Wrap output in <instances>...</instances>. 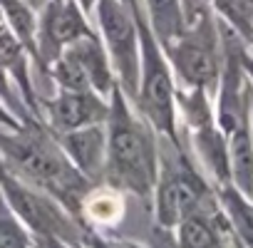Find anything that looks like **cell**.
Instances as JSON below:
<instances>
[{
	"mask_svg": "<svg viewBox=\"0 0 253 248\" xmlns=\"http://www.w3.org/2000/svg\"><path fill=\"white\" fill-rule=\"evenodd\" d=\"M251 122H253V94H251Z\"/></svg>",
	"mask_w": 253,
	"mask_h": 248,
	"instance_id": "obj_25",
	"label": "cell"
},
{
	"mask_svg": "<svg viewBox=\"0 0 253 248\" xmlns=\"http://www.w3.org/2000/svg\"><path fill=\"white\" fill-rule=\"evenodd\" d=\"M171 236L176 248H231V228L218 201L184 216L174 226Z\"/></svg>",
	"mask_w": 253,
	"mask_h": 248,
	"instance_id": "obj_11",
	"label": "cell"
},
{
	"mask_svg": "<svg viewBox=\"0 0 253 248\" xmlns=\"http://www.w3.org/2000/svg\"><path fill=\"white\" fill-rule=\"evenodd\" d=\"M152 248H176L171 231H164V228L154 226V233H152Z\"/></svg>",
	"mask_w": 253,
	"mask_h": 248,
	"instance_id": "obj_20",
	"label": "cell"
},
{
	"mask_svg": "<svg viewBox=\"0 0 253 248\" xmlns=\"http://www.w3.org/2000/svg\"><path fill=\"white\" fill-rule=\"evenodd\" d=\"M109 114V99L92 89H52V94L40 99V122L52 132H72L80 127H89V124H102L107 122Z\"/></svg>",
	"mask_w": 253,
	"mask_h": 248,
	"instance_id": "obj_9",
	"label": "cell"
},
{
	"mask_svg": "<svg viewBox=\"0 0 253 248\" xmlns=\"http://www.w3.org/2000/svg\"><path fill=\"white\" fill-rule=\"evenodd\" d=\"M213 191H216V201L223 211V218L231 228V236L243 248H253V199L243 196L231 184L213 186Z\"/></svg>",
	"mask_w": 253,
	"mask_h": 248,
	"instance_id": "obj_14",
	"label": "cell"
},
{
	"mask_svg": "<svg viewBox=\"0 0 253 248\" xmlns=\"http://www.w3.org/2000/svg\"><path fill=\"white\" fill-rule=\"evenodd\" d=\"M241 62H243V72H246V77H248V84H251V89H253V50H248V45L243 47Z\"/></svg>",
	"mask_w": 253,
	"mask_h": 248,
	"instance_id": "obj_22",
	"label": "cell"
},
{
	"mask_svg": "<svg viewBox=\"0 0 253 248\" xmlns=\"http://www.w3.org/2000/svg\"><path fill=\"white\" fill-rule=\"evenodd\" d=\"M216 201L213 184L191 159L184 142H171L159 137V174L152 194L154 206V226L164 231H174V226Z\"/></svg>",
	"mask_w": 253,
	"mask_h": 248,
	"instance_id": "obj_4",
	"label": "cell"
},
{
	"mask_svg": "<svg viewBox=\"0 0 253 248\" xmlns=\"http://www.w3.org/2000/svg\"><path fill=\"white\" fill-rule=\"evenodd\" d=\"M107 152L102 184L119 194H132L152 204L159 174V134L134 109L117 84L109 94V114L104 122Z\"/></svg>",
	"mask_w": 253,
	"mask_h": 248,
	"instance_id": "obj_1",
	"label": "cell"
},
{
	"mask_svg": "<svg viewBox=\"0 0 253 248\" xmlns=\"http://www.w3.org/2000/svg\"><path fill=\"white\" fill-rule=\"evenodd\" d=\"M0 248H33L30 231L15 218L0 196Z\"/></svg>",
	"mask_w": 253,
	"mask_h": 248,
	"instance_id": "obj_18",
	"label": "cell"
},
{
	"mask_svg": "<svg viewBox=\"0 0 253 248\" xmlns=\"http://www.w3.org/2000/svg\"><path fill=\"white\" fill-rule=\"evenodd\" d=\"M60 149L70 159V164L92 184H102L104 174V152H107V129L102 124H89L72 132L55 134Z\"/></svg>",
	"mask_w": 253,
	"mask_h": 248,
	"instance_id": "obj_10",
	"label": "cell"
},
{
	"mask_svg": "<svg viewBox=\"0 0 253 248\" xmlns=\"http://www.w3.org/2000/svg\"><path fill=\"white\" fill-rule=\"evenodd\" d=\"M94 33L89 15L80 8L77 0H50L38 13V30H35V55L33 67L47 77V67L60 57V52L80 38Z\"/></svg>",
	"mask_w": 253,
	"mask_h": 248,
	"instance_id": "obj_8",
	"label": "cell"
},
{
	"mask_svg": "<svg viewBox=\"0 0 253 248\" xmlns=\"http://www.w3.org/2000/svg\"><path fill=\"white\" fill-rule=\"evenodd\" d=\"M0 20L18 38V42L28 50L30 60L35 55V30H38V13L25 0H0Z\"/></svg>",
	"mask_w": 253,
	"mask_h": 248,
	"instance_id": "obj_16",
	"label": "cell"
},
{
	"mask_svg": "<svg viewBox=\"0 0 253 248\" xmlns=\"http://www.w3.org/2000/svg\"><path fill=\"white\" fill-rule=\"evenodd\" d=\"M0 166L25 184L47 191L77 218L84 196L97 186L70 164L55 134L38 119L18 129L0 127Z\"/></svg>",
	"mask_w": 253,
	"mask_h": 248,
	"instance_id": "obj_2",
	"label": "cell"
},
{
	"mask_svg": "<svg viewBox=\"0 0 253 248\" xmlns=\"http://www.w3.org/2000/svg\"><path fill=\"white\" fill-rule=\"evenodd\" d=\"M77 3H80V8H82V10L89 15V13H92V5L97 3V0H77Z\"/></svg>",
	"mask_w": 253,
	"mask_h": 248,
	"instance_id": "obj_24",
	"label": "cell"
},
{
	"mask_svg": "<svg viewBox=\"0 0 253 248\" xmlns=\"http://www.w3.org/2000/svg\"><path fill=\"white\" fill-rule=\"evenodd\" d=\"M0 102H3L23 124H28V122H35V117H33V112L28 109V104H25V99H23V94H20V89H18V82H15V77H13V70H10V62L0 55ZM40 122V119H38Z\"/></svg>",
	"mask_w": 253,
	"mask_h": 248,
	"instance_id": "obj_17",
	"label": "cell"
},
{
	"mask_svg": "<svg viewBox=\"0 0 253 248\" xmlns=\"http://www.w3.org/2000/svg\"><path fill=\"white\" fill-rule=\"evenodd\" d=\"M0 196L33 238H55L75 248L82 246V233L87 226L47 191L25 184L3 166H0Z\"/></svg>",
	"mask_w": 253,
	"mask_h": 248,
	"instance_id": "obj_6",
	"label": "cell"
},
{
	"mask_svg": "<svg viewBox=\"0 0 253 248\" xmlns=\"http://www.w3.org/2000/svg\"><path fill=\"white\" fill-rule=\"evenodd\" d=\"M184 30L164 45V55L174 72L176 87L206 89L211 97L218 84L223 42L216 15L199 0H184Z\"/></svg>",
	"mask_w": 253,
	"mask_h": 248,
	"instance_id": "obj_3",
	"label": "cell"
},
{
	"mask_svg": "<svg viewBox=\"0 0 253 248\" xmlns=\"http://www.w3.org/2000/svg\"><path fill=\"white\" fill-rule=\"evenodd\" d=\"M0 127H5V129H18V127H23V122L0 102Z\"/></svg>",
	"mask_w": 253,
	"mask_h": 248,
	"instance_id": "obj_21",
	"label": "cell"
},
{
	"mask_svg": "<svg viewBox=\"0 0 253 248\" xmlns=\"http://www.w3.org/2000/svg\"><path fill=\"white\" fill-rule=\"evenodd\" d=\"M144 18L152 28V33L157 35V40L162 42V47L167 42H171L186 25L184 18V0H139Z\"/></svg>",
	"mask_w": 253,
	"mask_h": 248,
	"instance_id": "obj_15",
	"label": "cell"
},
{
	"mask_svg": "<svg viewBox=\"0 0 253 248\" xmlns=\"http://www.w3.org/2000/svg\"><path fill=\"white\" fill-rule=\"evenodd\" d=\"M60 55H67V57L84 72V77H87L92 92H97V94H102L104 99H109L112 89L117 87V77H114V70H112V65H109L107 50H104L102 40L97 38V33L75 40V42L67 45Z\"/></svg>",
	"mask_w": 253,
	"mask_h": 248,
	"instance_id": "obj_12",
	"label": "cell"
},
{
	"mask_svg": "<svg viewBox=\"0 0 253 248\" xmlns=\"http://www.w3.org/2000/svg\"><path fill=\"white\" fill-rule=\"evenodd\" d=\"M137 13L139 28V80L137 92L129 99L134 109L149 122V127L171 142H181L179 137V117H176V80L164 55L162 42L152 33L142 3L129 0Z\"/></svg>",
	"mask_w": 253,
	"mask_h": 248,
	"instance_id": "obj_5",
	"label": "cell"
},
{
	"mask_svg": "<svg viewBox=\"0 0 253 248\" xmlns=\"http://www.w3.org/2000/svg\"><path fill=\"white\" fill-rule=\"evenodd\" d=\"M89 20L102 40L117 84L126 97H134L139 80V28L129 0H97Z\"/></svg>",
	"mask_w": 253,
	"mask_h": 248,
	"instance_id": "obj_7",
	"label": "cell"
},
{
	"mask_svg": "<svg viewBox=\"0 0 253 248\" xmlns=\"http://www.w3.org/2000/svg\"><path fill=\"white\" fill-rule=\"evenodd\" d=\"M25 3H28V5L35 10V13H40V10H42L47 3H50V0H25Z\"/></svg>",
	"mask_w": 253,
	"mask_h": 248,
	"instance_id": "obj_23",
	"label": "cell"
},
{
	"mask_svg": "<svg viewBox=\"0 0 253 248\" xmlns=\"http://www.w3.org/2000/svg\"><path fill=\"white\" fill-rule=\"evenodd\" d=\"M248 50H253V40H251V42H248Z\"/></svg>",
	"mask_w": 253,
	"mask_h": 248,
	"instance_id": "obj_26",
	"label": "cell"
},
{
	"mask_svg": "<svg viewBox=\"0 0 253 248\" xmlns=\"http://www.w3.org/2000/svg\"><path fill=\"white\" fill-rule=\"evenodd\" d=\"M80 248H144L134 241H126V238H112V236H102L94 233L89 228H84L82 233V246Z\"/></svg>",
	"mask_w": 253,
	"mask_h": 248,
	"instance_id": "obj_19",
	"label": "cell"
},
{
	"mask_svg": "<svg viewBox=\"0 0 253 248\" xmlns=\"http://www.w3.org/2000/svg\"><path fill=\"white\" fill-rule=\"evenodd\" d=\"M228 147V184L243 196L253 199V122L243 119L226 134Z\"/></svg>",
	"mask_w": 253,
	"mask_h": 248,
	"instance_id": "obj_13",
	"label": "cell"
}]
</instances>
